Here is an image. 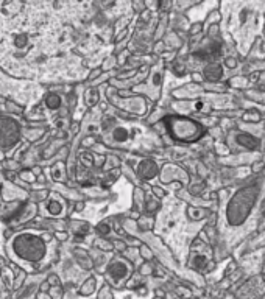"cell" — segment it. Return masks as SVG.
<instances>
[{"label": "cell", "instance_id": "cell-1", "mask_svg": "<svg viewBox=\"0 0 265 299\" xmlns=\"http://www.w3.org/2000/svg\"><path fill=\"white\" fill-rule=\"evenodd\" d=\"M94 292V281H89L86 285H85V289L82 290V293L83 295H89V293H92Z\"/></svg>", "mask_w": 265, "mask_h": 299}]
</instances>
